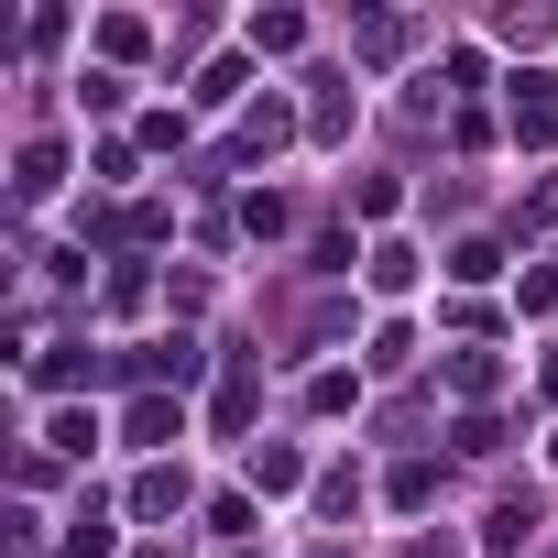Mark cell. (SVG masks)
Listing matches in <instances>:
<instances>
[{
  "mask_svg": "<svg viewBox=\"0 0 558 558\" xmlns=\"http://www.w3.org/2000/svg\"><path fill=\"white\" fill-rule=\"evenodd\" d=\"M514 88V143H547L558 132V77H504Z\"/></svg>",
  "mask_w": 558,
  "mask_h": 558,
  "instance_id": "1",
  "label": "cell"
},
{
  "mask_svg": "<svg viewBox=\"0 0 558 558\" xmlns=\"http://www.w3.org/2000/svg\"><path fill=\"white\" fill-rule=\"evenodd\" d=\"M121 427H132V449H175V438H186V416H175L165 395H143V405H132Z\"/></svg>",
  "mask_w": 558,
  "mask_h": 558,
  "instance_id": "2",
  "label": "cell"
},
{
  "mask_svg": "<svg viewBox=\"0 0 558 558\" xmlns=\"http://www.w3.org/2000/svg\"><path fill=\"white\" fill-rule=\"evenodd\" d=\"M296 482H307V460H296L286 438H263V449H252V493H296Z\"/></svg>",
  "mask_w": 558,
  "mask_h": 558,
  "instance_id": "3",
  "label": "cell"
},
{
  "mask_svg": "<svg viewBox=\"0 0 558 558\" xmlns=\"http://www.w3.org/2000/svg\"><path fill=\"white\" fill-rule=\"evenodd\" d=\"M241 45H252V56H296V45H307V23H296V12H252V23H241Z\"/></svg>",
  "mask_w": 558,
  "mask_h": 558,
  "instance_id": "4",
  "label": "cell"
},
{
  "mask_svg": "<svg viewBox=\"0 0 558 558\" xmlns=\"http://www.w3.org/2000/svg\"><path fill=\"white\" fill-rule=\"evenodd\" d=\"M175 504H186V471H143V482H132V514H143V525L175 514Z\"/></svg>",
  "mask_w": 558,
  "mask_h": 558,
  "instance_id": "5",
  "label": "cell"
},
{
  "mask_svg": "<svg viewBox=\"0 0 558 558\" xmlns=\"http://www.w3.org/2000/svg\"><path fill=\"white\" fill-rule=\"evenodd\" d=\"M362 274H373L384 296H405V286H416V252H405V241H373V263H362Z\"/></svg>",
  "mask_w": 558,
  "mask_h": 558,
  "instance_id": "6",
  "label": "cell"
},
{
  "mask_svg": "<svg viewBox=\"0 0 558 558\" xmlns=\"http://www.w3.org/2000/svg\"><path fill=\"white\" fill-rule=\"evenodd\" d=\"M66 525H77V558H110V504H99V493H77Z\"/></svg>",
  "mask_w": 558,
  "mask_h": 558,
  "instance_id": "7",
  "label": "cell"
},
{
  "mask_svg": "<svg viewBox=\"0 0 558 558\" xmlns=\"http://www.w3.org/2000/svg\"><path fill=\"white\" fill-rule=\"evenodd\" d=\"M56 175H66V154L56 143H23V197H56Z\"/></svg>",
  "mask_w": 558,
  "mask_h": 558,
  "instance_id": "8",
  "label": "cell"
},
{
  "mask_svg": "<svg viewBox=\"0 0 558 558\" xmlns=\"http://www.w3.org/2000/svg\"><path fill=\"white\" fill-rule=\"evenodd\" d=\"M405 362H416V329L384 318V329H373V373H405Z\"/></svg>",
  "mask_w": 558,
  "mask_h": 558,
  "instance_id": "9",
  "label": "cell"
},
{
  "mask_svg": "<svg viewBox=\"0 0 558 558\" xmlns=\"http://www.w3.org/2000/svg\"><path fill=\"white\" fill-rule=\"evenodd\" d=\"M449 274H460V286H493L504 252H493V241H460V252H449Z\"/></svg>",
  "mask_w": 558,
  "mask_h": 558,
  "instance_id": "10",
  "label": "cell"
},
{
  "mask_svg": "<svg viewBox=\"0 0 558 558\" xmlns=\"http://www.w3.org/2000/svg\"><path fill=\"white\" fill-rule=\"evenodd\" d=\"M384 493H395V504H405V514H416V504H427V493H438V471H427V460H405V471H395V482H384Z\"/></svg>",
  "mask_w": 558,
  "mask_h": 558,
  "instance_id": "11",
  "label": "cell"
},
{
  "mask_svg": "<svg viewBox=\"0 0 558 558\" xmlns=\"http://www.w3.org/2000/svg\"><path fill=\"white\" fill-rule=\"evenodd\" d=\"M208 536H252V493H219L208 504Z\"/></svg>",
  "mask_w": 558,
  "mask_h": 558,
  "instance_id": "12",
  "label": "cell"
},
{
  "mask_svg": "<svg viewBox=\"0 0 558 558\" xmlns=\"http://www.w3.org/2000/svg\"><path fill=\"white\" fill-rule=\"evenodd\" d=\"M482 547H493V558H514V547H525V504H504V514L482 525Z\"/></svg>",
  "mask_w": 558,
  "mask_h": 558,
  "instance_id": "13",
  "label": "cell"
},
{
  "mask_svg": "<svg viewBox=\"0 0 558 558\" xmlns=\"http://www.w3.org/2000/svg\"><path fill=\"white\" fill-rule=\"evenodd\" d=\"M230 558H263V547H230Z\"/></svg>",
  "mask_w": 558,
  "mask_h": 558,
  "instance_id": "14",
  "label": "cell"
}]
</instances>
